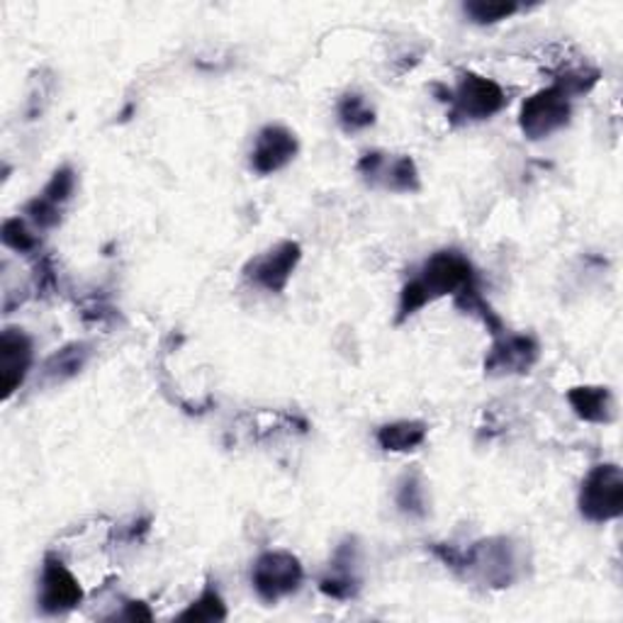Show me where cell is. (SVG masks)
I'll return each instance as SVG.
<instances>
[{
  "label": "cell",
  "mask_w": 623,
  "mask_h": 623,
  "mask_svg": "<svg viewBox=\"0 0 623 623\" xmlns=\"http://www.w3.org/2000/svg\"><path fill=\"white\" fill-rule=\"evenodd\" d=\"M540 358V346L531 334H500L485 356V375L490 378H512L531 373Z\"/></svg>",
  "instance_id": "10"
},
{
  "label": "cell",
  "mask_w": 623,
  "mask_h": 623,
  "mask_svg": "<svg viewBox=\"0 0 623 623\" xmlns=\"http://www.w3.org/2000/svg\"><path fill=\"white\" fill-rule=\"evenodd\" d=\"M302 261V246L298 241H280L273 249L251 258L244 268V276L251 280L256 288L280 296L290 283Z\"/></svg>",
  "instance_id": "9"
},
{
  "label": "cell",
  "mask_w": 623,
  "mask_h": 623,
  "mask_svg": "<svg viewBox=\"0 0 623 623\" xmlns=\"http://www.w3.org/2000/svg\"><path fill=\"white\" fill-rule=\"evenodd\" d=\"M304 582V568L298 556L290 550H268L256 560L251 570V584L266 604L296 594Z\"/></svg>",
  "instance_id": "5"
},
{
  "label": "cell",
  "mask_w": 623,
  "mask_h": 623,
  "mask_svg": "<svg viewBox=\"0 0 623 623\" xmlns=\"http://www.w3.org/2000/svg\"><path fill=\"white\" fill-rule=\"evenodd\" d=\"M0 239H3V246H8L10 251L25 256L40 251L37 234H32L30 227L20 217H8L3 222V227H0Z\"/></svg>",
  "instance_id": "22"
},
{
  "label": "cell",
  "mask_w": 623,
  "mask_h": 623,
  "mask_svg": "<svg viewBox=\"0 0 623 623\" xmlns=\"http://www.w3.org/2000/svg\"><path fill=\"white\" fill-rule=\"evenodd\" d=\"M429 427L425 421H415V419H402V421H393V425H385L375 433V441L383 451L387 453H409L417 451L421 443L427 441Z\"/></svg>",
  "instance_id": "16"
},
{
  "label": "cell",
  "mask_w": 623,
  "mask_h": 623,
  "mask_svg": "<svg viewBox=\"0 0 623 623\" xmlns=\"http://www.w3.org/2000/svg\"><path fill=\"white\" fill-rule=\"evenodd\" d=\"M572 98L560 86H548L536 90L531 98H526L519 112V127L526 139L538 142L556 135L558 129L570 122Z\"/></svg>",
  "instance_id": "6"
},
{
  "label": "cell",
  "mask_w": 623,
  "mask_h": 623,
  "mask_svg": "<svg viewBox=\"0 0 623 623\" xmlns=\"http://www.w3.org/2000/svg\"><path fill=\"white\" fill-rule=\"evenodd\" d=\"M58 286V278H56V266H54V258L50 254H44L37 266H34V273H32V288L37 292V298H50L52 292Z\"/></svg>",
  "instance_id": "25"
},
{
  "label": "cell",
  "mask_w": 623,
  "mask_h": 623,
  "mask_svg": "<svg viewBox=\"0 0 623 623\" xmlns=\"http://www.w3.org/2000/svg\"><path fill=\"white\" fill-rule=\"evenodd\" d=\"M336 117L339 125L344 127V132L354 135L363 132L375 125V110L368 105V100L361 96V93H346L344 98L336 105Z\"/></svg>",
  "instance_id": "19"
},
{
  "label": "cell",
  "mask_w": 623,
  "mask_h": 623,
  "mask_svg": "<svg viewBox=\"0 0 623 623\" xmlns=\"http://www.w3.org/2000/svg\"><path fill=\"white\" fill-rule=\"evenodd\" d=\"M229 616L225 599H222L219 590L207 582V587L203 590L193 604H187V609H183L179 614V621H191V623H217L225 621Z\"/></svg>",
  "instance_id": "18"
},
{
  "label": "cell",
  "mask_w": 623,
  "mask_h": 623,
  "mask_svg": "<svg viewBox=\"0 0 623 623\" xmlns=\"http://www.w3.org/2000/svg\"><path fill=\"white\" fill-rule=\"evenodd\" d=\"M519 3L514 0H470L463 6V13L475 25H495V22L507 20L519 13Z\"/></svg>",
  "instance_id": "21"
},
{
  "label": "cell",
  "mask_w": 623,
  "mask_h": 623,
  "mask_svg": "<svg viewBox=\"0 0 623 623\" xmlns=\"http://www.w3.org/2000/svg\"><path fill=\"white\" fill-rule=\"evenodd\" d=\"M32 361V339L18 326L3 329V334H0V399L3 402H8L28 380Z\"/></svg>",
  "instance_id": "11"
},
{
  "label": "cell",
  "mask_w": 623,
  "mask_h": 623,
  "mask_svg": "<svg viewBox=\"0 0 623 623\" xmlns=\"http://www.w3.org/2000/svg\"><path fill=\"white\" fill-rule=\"evenodd\" d=\"M395 502L399 512H405L407 516H415V519H425L429 507H427V487H425V480L417 473V470H411L402 480H399L397 492H395Z\"/></svg>",
  "instance_id": "20"
},
{
  "label": "cell",
  "mask_w": 623,
  "mask_h": 623,
  "mask_svg": "<svg viewBox=\"0 0 623 623\" xmlns=\"http://www.w3.org/2000/svg\"><path fill=\"white\" fill-rule=\"evenodd\" d=\"M580 514L592 524L614 522L623 514V473L616 463L594 465L582 480Z\"/></svg>",
  "instance_id": "3"
},
{
  "label": "cell",
  "mask_w": 623,
  "mask_h": 623,
  "mask_svg": "<svg viewBox=\"0 0 623 623\" xmlns=\"http://www.w3.org/2000/svg\"><path fill=\"white\" fill-rule=\"evenodd\" d=\"M84 320L86 322H96V324H105V322H112L115 320V308L108 300H100V298H90V302L84 304Z\"/></svg>",
  "instance_id": "27"
},
{
  "label": "cell",
  "mask_w": 623,
  "mask_h": 623,
  "mask_svg": "<svg viewBox=\"0 0 623 623\" xmlns=\"http://www.w3.org/2000/svg\"><path fill=\"white\" fill-rule=\"evenodd\" d=\"M76 193V171L72 167H62L52 173L50 183L44 185V191L40 193L42 197L50 200V203L64 207L68 200Z\"/></svg>",
  "instance_id": "23"
},
{
  "label": "cell",
  "mask_w": 623,
  "mask_h": 623,
  "mask_svg": "<svg viewBox=\"0 0 623 623\" xmlns=\"http://www.w3.org/2000/svg\"><path fill=\"white\" fill-rule=\"evenodd\" d=\"M568 402L574 415L590 425H611L616 417V402L604 385H578L568 390Z\"/></svg>",
  "instance_id": "14"
},
{
  "label": "cell",
  "mask_w": 623,
  "mask_h": 623,
  "mask_svg": "<svg viewBox=\"0 0 623 623\" xmlns=\"http://www.w3.org/2000/svg\"><path fill=\"white\" fill-rule=\"evenodd\" d=\"M419 286L427 290V296L433 300L445 296H458V292L480 283L477 270L470 264V258L455 249H443L431 254L425 266L419 270Z\"/></svg>",
  "instance_id": "4"
},
{
  "label": "cell",
  "mask_w": 623,
  "mask_h": 623,
  "mask_svg": "<svg viewBox=\"0 0 623 623\" xmlns=\"http://www.w3.org/2000/svg\"><path fill=\"white\" fill-rule=\"evenodd\" d=\"M429 550L437 556L445 568L453 570L455 574H461L463 568V548H458L453 544H431Z\"/></svg>",
  "instance_id": "26"
},
{
  "label": "cell",
  "mask_w": 623,
  "mask_h": 623,
  "mask_svg": "<svg viewBox=\"0 0 623 623\" xmlns=\"http://www.w3.org/2000/svg\"><path fill=\"white\" fill-rule=\"evenodd\" d=\"M84 587L74 578V572L66 568V562L46 552L42 562V578H40V597L37 604L40 611L46 616H62L68 611L78 609L84 604Z\"/></svg>",
  "instance_id": "7"
},
{
  "label": "cell",
  "mask_w": 623,
  "mask_h": 623,
  "mask_svg": "<svg viewBox=\"0 0 623 623\" xmlns=\"http://www.w3.org/2000/svg\"><path fill=\"white\" fill-rule=\"evenodd\" d=\"M117 619H125V621H151L154 614H151V609L144 602H125L122 614H117Z\"/></svg>",
  "instance_id": "28"
},
{
  "label": "cell",
  "mask_w": 623,
  "mask_h": 623,
  "mask_svg": "<svg viewBox=\"0 0 623 623\" xmlns=\"http://www.w3.org/2000/svg\"><path fill=\"white\" fill-rule=\"evenodd\" d=\"M363 181L390 193H417L421 187L419 169L411 157H393L385 151H368L356 163Z\"/></svg>",
  "instance_id": "8"
},
{
  "label": "cell",
  "mask_w": 623,
  "mask_h": 623,
  "mask_svg": "<svg viewBox=\"0 0 623 623\" xmlns=\"http://www.w3.org/2000/svg\"><path fill=\"white\" fill-rule=\"evenodd\" d=\"M358 566V540L346 538L334 552L332 572L320 580V592L336 602H348L361 592V578L356 574Z\"/></svg>",
  "instance_id": "13"
},
{
  "label": "cell",
  "mask_w": 623,
  "mask_h": 623,
  "mask_svg": "<svg viewBox=\"0 0 623 623\" xmlns=\"http://www.w3.org/2000/svg\"><path fill=\"white\" fill-rule=\"evenodd\" d=\"M25 215L37 225L40 229H54L62 222V207L50 203V200L37 195L25 205Z\"/></svg>",
  "instance_id": "24"
},
{
  "label": "cell",
  "mask_w": 623,
  "mask_h": 623,
  "mask_svg": "<svg viewBox=\"0 0 623 623\" xmlns=\"http://www.w3.org/2000/svg\"><path fill=\"white\" fill-rule=\"evenodd\" d=\"M453 302H455V308L461 310L463 314L475 316L477 322L485 324L487 332H490L492 336H500V334L507 332V326H504L502 316L495 312V308H492V304H490L485 298H482L480 283H475V286H470V288L458 292V296L453 298Z\"/></svg>",
  "instance_id": "17"
},
{
  "label": "cell",
  "mask_w": 623,
  "mask_h": 623,
  "mask_svg": "<svg viewBox=\"0 0 623 623\" xmlns=\"http://www.w3.org/2000/svg\"><path fill=\"white\" fill-rule=\"evenodd\" d=\"M298 137L280 125H268L256 137L251 151V169L261 175H270L298 157Z\"/></svg>",
  "instance_id": "12"
},
{
  "label": "cell",
  "mask_w": 623,
  "mask_h": 623,
  "mask_svg": "<svg viewBox=\"0 0 623 623\" xmlns=\"http://www.w3.org/2000/svg\"><path fill=\"white\" fill-rule=\"evenodd\" d=\"M93 356V346L86 341H74V344H66L44 361L42 366V380L50 385H62L66 380L76 378L78 373H84L88 366V361Z\"/></svg>",
  "instance_id": "15"
},
{
  "label": "cell",
  "mask_w": 623,
  "mask_h": 623,
  "mask_svg": "<svg viewBox=\"0 0 623 623\" xmlns=\"http://www.w3.org/2000/svg\"><path fill=\"white\" fill-rule=\"evenodd\" d=\"M507 100H509L507 93H504L497 80L480 76L475 72H468L451 90L449 120L455 127L490 120V117H495L497 112L507 108Z\"/></svg>",
  "instance_id": "2"
},
{
  "label": "cell",
  "mask_w": 623,
  "mask_h": 623,
  "mask_svg": "<svg viewBox=\"0 0 623 623\" xmlns=\"http://www.w3.org/2000/svg\"><path fill=\"white\" fill-rule=\"evenodd\" d=\"M461 574L487 590H507L522 578L519 546L507 536L482 538L463 548Z\"/></svg>",
  "instance_id": "1"
}]
</instances>
